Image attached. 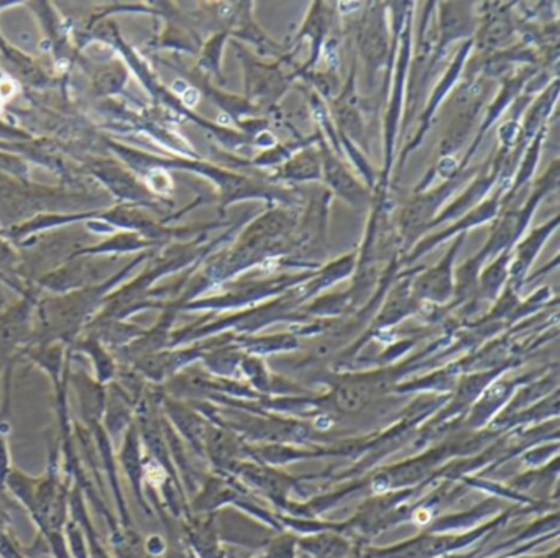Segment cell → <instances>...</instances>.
Here are the masks:
<instances>
[{"mask_svg":"<svg viewBox=\"0 0 560 558\" xmlns=\"http://www.w3.org/2000/svg\"><path fill=\"white\" fill-rule=\"evenodd\" d=\"M147 184H149L150 189L160 194L170 193L173 187L172 177L163 170H153L147 177Z\"/></svg>","mask_w":560,"mask_h":558,"instance_id":"1","label":"cell"},{"mask_svg":"<svg viewBox=\"0 0 560 558\" xmlns=\"http://www.w3.org/2000/svg\"><path fill=\"white\" fill-rule=\"evenodd\" d=\"M18 91V84L11 78L0 79V98H11Z\"/></svg>","mask_w":560,"mask_h":558,"instance_id":"2","label":"cell"},{"mask_svg":"<svg viewBox=\"0 0 560 558\" xmlns=\"http://www.w3.org/2000/svg\"><path fill=\"white\" fill-rule=\"evenodd\" d=\"M199 101V92L196 89L188 88L186 89L185 94H183V102H185L188 107H195Z\"/></svg>","mask_w":560,"mask_h":558,"instance_id":"3","label":"cell"},{"mask_svg":"<svg viewBox=\"0 0 560 558\" xmlns=\"http://www.w3.org/2000/svg\"><path fill=\"white\" fill-rule=\"evenodd\" d=\"M90 225L94 226V230H96V232H101V233L114 232V226H110L109 223L91 222Z\"/></svg>","mask_w":560,"mask_h":558,"instance_id":"4","label":"cell"},{"mask_svg":"<svg viewBox=\"0 0 560 558\" xmlns=\"http://www.w3.org/2000/svg\"><path fill=\"white\" fill-rule=\"evenodd\" d=\"M173 89H175L176 92H179V94H185L186 89H188V84H186L185 81H176L175 85H173Z\"/></svg>","mask_w":560,"mask_h":558,"instance_id":"5","label":"cell"},{"mask_svg":"<svg viewBox=\"0 0 560 558\" xmlns=\"http://www.w3.org/2000/svg\"><path fill=\"white\" fill-rule=\"evenodd\" d=\"M2 108H4V101H2V98H0V111H2Z\"/></svg>","mask_w":560,"mask_h":558,"instance_id":"6","label":"cell"}]
</instances>
